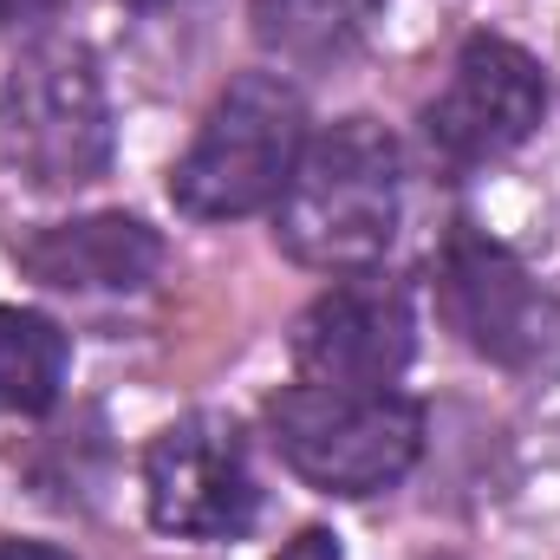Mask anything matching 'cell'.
I'll return each instance as SVG.
<instances>
[{
	"label": "cell",
	"instance_id": "cell-1",
	"mask_svg": "<svg viewBox=\"0 0 560 560\" xmlns=\"http://www.w3.org/2000/svg\"><path fill=\"white\" fill-rule=\"evenodd\" d=\"M405 222V150L378 118L313 131L275 202V242L313 275H365L392 255Z\"/></svg>",
	"mask_w": 560,
	"mask_h": 560
},
{
	"label": "cell",
	"instance_id": "cell-2",
	"mask_svg": "<svg viewBox=\"0 0 560 560\" xmlns=\"http://www.w3.org/2000/svg\"><path fill=\"white\" fill-rule=\"evenodd\" d=\"M306 150V98L280 72H242L209 105L170 170V202L189 222H242L275 209Z\"/></svg>",
	"mask_w": 560,
	"mask_h": 560
},
{
	"label": "cell",
	"instance_id": "cell-3",
	"mask_svg": "<svg viewBox=\"0 0 560 560\" xmlns=\"http://www.w3.org/2000/svg\"><path fill=\"white\" fill-rule=\"evenodd\" d=\"M275 456L319 495H385L423 456V405L405 392H332V385H280L268 398Z\"/></svg>",
	"mask_w": 560,
	"mask_h": 560
},
{
	"label": "cell",
	"instance_id": "cell-4",
	"mask_svg": "<svg viewBox=\"0 0 560 560\" xmlns=\"http://www.w3.org/2000/svg\"><path fill=\"white\" fill-rule=\"evenodd\" d=\"M0 138L33 189H85L112 170V105L85 39L39 33L0 79Z\"/></svg>",
	"mask_w": 560,
	"mask_h": 560
},
{
	"label": "cell",
	"instance_id": "cell-5",
	"mask_svg": "<svg viewBox=\"0 0 560 560\" xmlns=\"http://www.w3.org/2000/svg\"><path fill=\"white\" fill-rule=\"evenodd\" d=\"M430 293L443 326L502 372H548L560 352V300L476 222H450L430 255Z\"/></svg>",
	"mask_w": 560,
	"mask_h": 560
},
{
	"label": "cell",
	"instance_id": "cell-6",
	"mask_svg": "<svg viewBox=\"0 0 560 560\" xmlns=\"http://www.w3.org/2000/svg\"><path fill=\"white\" fill-rule=\"evenodd\" d=\"M548 118V79L541 59L502 33H469L450 59L443 92L423 105V143L443 176H476L541 131Z\"/></svg>",
	"mask_w": 560,
	"mask_h": 560
},
{
	"label": "cell",
	"instance_id": "cell-7",
	"mask_svg": "<svg viewBox=\"0 0 560 560\" xmlns=\"http://www.w3.org/2000/svg\"><path fill=\"white\" fill-rule=\"evenodd\" d=\"M143 509L156 535L242 541L261 515L248 430L222 411H189V418L163 423L143 450Z\"/></svg>",
	"mask_w": 560,
	"mask_h": 560
},
{
	"label": "cell",
	"instance_id": "cell-8",
	"mask_svg": "<svg viewBox=\"0 0 560 560\" xmlns=\"http://www.w3.org/2000/svg\"><path fill=\"white\" fill-rule=\"evenodd\" d=\"M293 378L332 392H398L418 359V306L411 287L378 268L339 275L293 319Z\"/></svg>",
	"mask_w": 560,
	"mask_h": 560
},
{
	"label": "cell",
	"instance_id": "cell-9",
	"mask_svg": "<svg viewBox=\"0 0 560 560\" xmlns=\"http://www.w3.org/2000/svg\"><path fill=\"white\" fill-rule=\"evenodd\" d=\"M20 275L52 287V293H143L163 268V235L125 215H79V222H52L20 235Z\"/></svg>",
	"mask_w": 560,
	"mask_h": 560
},
{
	"label": "cell",
	"instance_id": "cell-10",
	"mask_svg": "<svg viewBox=\"0 0 560 560\" xmlns=\"http://www.w3.org/2000/svg\"><path fill=\"white\" fill-rule=\"evenodd\" d=\"M385 0H248L255 46L280 66H339L378 26Z\"/></svg>",
	"mask_w": 560,
	"mask_h": 560
},
{
	"label": "cell",
	"instance_id": "cell-11",
	"mask_svg": "<svg viewBox=\"0 0 560 560\" xmlns=\"http://www.w3.org/2000/svg\"><path fill=\"white\" fill-rule=\"evenodd\" d=\"M72 339L33 313V306H0V418H46L66 392Z\"/></svg>",
	"mask_w": 560,
	"mask_h": 560
},
{
	"label": "cell",
	"instance_id": "cell-12",
	"mask_svg": "<svg viewBox=\"0 0 560 560\" xmlns=\"http://www.w3.org/2000/svg\"><path fill=\"white\" fill-rule=\"evenodd\" d=\"M275 560H346V548H339V535H332V528H300Z\"/></svg>",
	"mask_w": 560,
	"mask_h": 560
},
{
	"label": "cell",
	"instance_id": "cell-13",
	"mask_svg": "<svg viewBox=\"0 0 560 560\" xmlns=\"http://www.w3.org/2000/svg\"><path fill=\"white\" fill-rule=\"evenodd\" d=\"M66 0H0V33H20V26H39L52 20Z\"/></svg>",
	"mask_w": 560,
	"mask_h": 560
},
{
	"label": "cell",
	"instance_id": "cell-14",
	"mask_svg": "<svg viewBox=\"0 0 560 560\" xmlns=\"http://www.w3.org/2000/svg\"><path fill=\"white\" fill-rule=\"evenodd\" d=\"M0 560H72V555L52 548V541H0Z\"/></svg>",
	"mask_w": 560,
	"mask_h": 560
},
{
	"label": "cell",
	"instance_id": "cell-15",
	"mask_svg": "<svg viewBox=\"0 0 560 560\" xmlns=\"http://www.w3.org/2000/svg\"><path fill=\"white\" fill-rule=\"evenodd\" d=\"M131 13H163V7H183V0H125Z\"/></svg>",
	"mask_w": 560,
	"mask_h": 560
}]
</instances>
